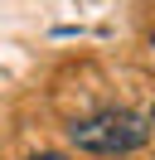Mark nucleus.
Wrapping results in <instances>:
<instances>
[{"instance_id": "f257e3e1", "label": "nucleus", "mask_w": 155, "mask_h": 160, "mask_svg": "<svg viewBox=\"0 0 155 160\" xmlns=\"http://www.w3.org/2000/svg\"><path fill=\"white\" fill-rule=\"evenodd\" d=\"M68 141L78 150H92V155H126V150H141L150 141V117L112 107V112H97L87 121H73L68 126Z\"/></svg>"}, {"instance_id": "f03ea898", "label": "nucleus", "mask_w": 155, "mask_h": 160, "mask_svg": "<svg viewBox=\"0 0 155 160\" xmlns=\"http://www.w3.org/2000/svg\"><path fill=\"white\" fill-rule=\"evenodd\" d=\"M29 160H68V155H58V150H44V155H29Z\"/></svg>"}, {"instance_id": "7ed1b4c3", "label": "nucleus", "mask_w": 155, "mask_h": 160, "mask_svg": "<svg viewBox=\"0 0 155 160\" xmlns=\"http://www.w3.org/2000/svg\"><path fill=\"white\" fill-rule=\"evenodd\" d=\"M150 126H155V107H150Z\"/></svg>"}, {"instance_id": "20e7f679", "label": "nucleus", "mask_w": 155, "mask_h": 160, "mask_svg": "<svg viewBox=\"0 0 155 160\" xmlns=\"http://www.w3.org/2000/svg\"><path fill=\"white\" fill-rule=\"evenodd\" d=\"M150 49H155V34H150Z\"/></svg>"}]
</instances>
